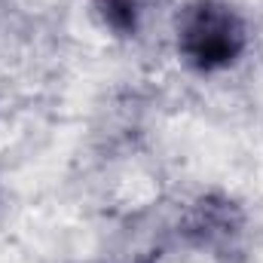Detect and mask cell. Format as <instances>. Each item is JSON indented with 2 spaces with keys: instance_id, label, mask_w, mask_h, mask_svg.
Wrapping results in <instances>:
<instances>
[{
  "instance_id": "3957f363",
  "label": "cell",
  "mask_w": 263,
  "mask_h": 263,
  "mask_svg": "<svg viewBox=\"0 0 263 263\" xmlns=\"http://www.w3.org/2000/svg\"><path fill=\"white\" fill-rule=\"evenodd\" d=\"M92 12L104 31L114 37L132 40L144 25V0H92Z\"/></svg>"
},
{
  "instance_id": "6da1fadb",
  "label": "cell",
  "mask_w": 263,
  "mask_h": 263,
  "mask_svg": "<svg viewBox=\"0 0 263 263\" xmlns=\"http://www.w3.org/2000/svg\"><path fill=\"white\" fill-rule=\"evenodd\" d=\"M172 37L181 65L202 77L233 70L251 46L245 15L227 0H187L175 12Z\"/></svg>"
},
{
  "instance_id": "7a4b0ae2",
  "label": "cell",
  "mask_w": 263,
  "mask_h": 263,
  "mask_svg": "<svg viewBox=\"0 0 263 263\" xmlns=\"http://www.w3.org/2000/svg\"><path fill=\"white\" fill-rule=\"evenodd\" d=\"M193 233L199 236L202 245H214L217 239H230L236 230H239V214L233 208V202H199L196 211H193V220H190Z\"/></svg>"
}]
</instances>
